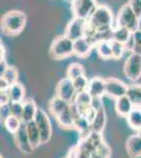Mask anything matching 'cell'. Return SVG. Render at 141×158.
Here are the masks:
<instances>
[{"instance_id": "6da1fadb", "label": "cell", "mask_w": 141, "mask_h": 158, "mask_svg": "<svg viewBox=\"0 0 141 158\" xmlns=\"http://www.w3.org/2000/svg\"><path fill=\"white\" fill-rule=\"evenodd\" d=\"M88 22L92 29L98 34L99 41L102 39L111 40L112 31L114 29L113 27L114 16L109 6H98Z\"/></svg>"}, {"instance_id": "7a4b0ae2", "label": "cell", "mask_w": 141, "mask_h": 158, "mask_svg": "<svg viewBox=\"0 0 141 158\" xmlns=\"http://www.w3.org/2000/svg\"><path fill=\"white\" fill-rule=\"evenodd\" d=\"M27 15L21 11H10L1 19V30L7 36H17L24 30Z\"/></svg>"}, {"instance_id": "3957f363", "label": "cell", "mask_w": 141, "mask_h": 158, "mask_svg": "<svg viewBox=\"0 0 141 158\" xmlns=\"http://www.w3.org/2000/svg\"><path fill=\"white\" fill-rule=\"evenodd\" d=\"M74 54V41L65 35L54 39L50 48V56L53 59L62 60Z\"/></svg>"}, {"instance_id": "277c9868", "label": "cell", "mask_w": 141, "mask_h": 158, "mask_svg": "<svg viewBox=\"0 0 141 158\" xmlns=\"http://www.w3.org/2000/svg\"><path fill=\"white\" fill-rule=\"evenodd\" d=\"M97 0H72L71 10L76 18L89 20L97 9Z\"/></svg>"}, {"instance_id": "5b68a950", "label": "cell", "mask_w": 141, "mask_h": 158, "mask_svg": "<svg viewBox=\"0 0 141 158\" xmlns=\"http://www.w3.org/2000/svg\"><path fill=\"white\" fill-rule=\"evenodd\" d=\"M138 16L129 6V3L121 6L117 16V25L129 29L131 32H136L138 30Z\"/></svg>"}, {"instance_id": "8992f818", "label": "cell", "mask_w": 141, "mask_h": 158, "mask_svg": "<svg viewBox=\"0 0 141 158\" xmlns=\"http://www.w3.org/2000/svg\"><path fill=\"white\" fill-rule=\"evenodd\" d=\"M123 72L126 78L132 81H137L141 77V55L136 52L131 53L126 58L123 67Z\"/></svg>"}, {"instance_id": "52a82bcc", "label": "cell", "mask_w": 141, "mask_h": 158, "mask_svg": "<svg viewBox=\"0 0 141 158\" xmlns=\"http://www.w3.org/2000/svg\"><path fill=\"white\" fill-rule=\"evenodd\" d=\"M34 121L36 122L38 130L40 132L41 143H47L52 138V134H53L52 123H51L48 114L42 109H38Z\"/></svg>"}, {"instance_id": "ba28073f", "label": "cell", "mask_w": 141, "mask_h": 158, "mask_svg": "<svg viewBox=\"0 0 141 158\" xmlns=\"http://www.w3.org/2000/svg\"><path fill=\"white\" fill-rule=\"evenodd\" d=\"M76 95L77 92L72 79L65 77L59 81L56 86V96L57 97L72 103L75 100Z\"/></svg>"}, {"instance_id": "9c48e42d", "label": "cell", "mask_w": 141, "mask_h": 158, "mask_svg": "<svg viewBox=\"0 0 141 158\" xmlns=\"http://www.w3.org/2000/svg\"><path fill=\"white\" fill-rule=\"evenodd\" d=\"M129 85L120 79L106 78V94L115 99L126 95Z\"/></svg>"}, {"instance_id": "30bf717a", "label": "cell", "mask_w": 141, "mask_h": 158, "mask_svg": "<svg viewBox=\"0 0 141 158\" xmlns=\"http://www.w3.org/2000/svg\"><path fill=\"white\" fill-rule=\"evenodd\" d=\"M88 20H83L80 18L74 17L68 23L65 27L64 35L68 37L73 41L79 39L81 37H84V32H85V25Z\"/></svg>"}, {"instance_id": "8fae6325", "label": "cell", "mask_w": 141, "mask_h": 158, "mask_svg": "<svg viewBox=\"0 0 141 158\" xmlns=\"http://www.w3.org/2000/svg\"><path fill=\"white\" fill-rule=\"evenodd\" d=\"M13 136H14V141H15V143H16V147L22 154L29 155L33 152L34 149H33L32 144H31V141L29 139V136H27V128H25L24 122H22L20 129L18 130Z\"/></svg>"}, {"instance_id": "7c38bea8", "label": "cell", "mask_w": 141, "mask_h": 158, "mask_svg": "<svg viewBox=\"0 0 141 158\" xmlns=\"http://www.w3.org/2000/svg\"><path fill=\"white\" fill-rule=\"evenodd\" d=\"M94 48L95 45L89 41L88 38L81 37L74 41V54L80 58L88 57Z\"/></svg>"}, {"instance_id": "4fadbf2b", "label": "cell", "mask_w": 141, "mask_h": 158, "mask_svg": "<svg viewBox=\"0 0 141 158\" xmlns=\"http://www.w3.org/2000/svg\"><path fill=\"white\" fill-rule=\"evenodd\" d=\"M125 150L130 158L141 157V136L139 134L132 135L126 140Z\"/></svg>"}, {"instance_id": "5bb4252c", "label": "cell", "mask_w": 141, "mask_h": 158, "mask_svg": "<svg viewBox=\"0 0 141 158\" xmlns=\"http://www.w3.org/2000/svg\"><path fill=\"white\" fill-rule=\"evenodd\" d=\"M88 93L93 98L102 97L106 94V79L101 77H94L89 79Z\"/></svg>"}, {"instance_id": "9a60e30c", "label": "cell", "mask_w": 141, "mask_h": 158, "mask_svg": "<svg viewBox=\"0 0 141 158\" xmlns=\"http://www.w3.org/2000/svg\"><path fill=\"white\" fill-rule=\"evenodd\" d=\"M55 118L57 119L58 123L60 124L61 127H63V128H65V129L75 128L76 118H75V116H74L73 110H72V103L68 106V108L62 110Z\"/></svg>"}, {"instance_id": "2e32d148", "label": "cell", "mask_w": 141, "mask_h": 158, "mask_svg": "<svg viewBox=\"0 0 141 158\" xmlns=\"http://www.w3.org/2000/svg\"><path fill=\"white\" fill-rule=\"evenodd\" d=\"M134 104H133L132 100L127 95L121 96V97L116 99V103H115V109L118 115L122 117H126L130 114V112L132 111L134 108Z\"/></svg>"}, {"instance_id": "e0dca14e", "label": "cell", "mask_w": 141, "mask_h": 158, "mask_svg": "<svg viewBox=\"0 0 141 158\" xmlns=\"http://www.w3.org/2000/svg\"><path fill=\"white\" fill-rule=\"evenodd\" d=\"M25 128H27V136H29V139L31 141V144H32L33 149H37L38 147L41 143V136H40V132L38 130V127L36 124V122L33 120L31 122H27L25 123Z\"/></svg>"}, {"instance_id": "ac0fdd59", "label": "cell", "mask_w": 141, "mask_h": 158, "mask_svg": "<svg viewBox=\"0 0 141 158\" xmlns=\"http://www.w3.org/2000/svg\"><path fill=\"white\" fill-rule=\"evenodd\" d=\"M38 108L36 106L35 101L32 98H27L23 101V114H22L21 120L24 123L31 122L35 119L36 114H37Z\"/></svg>"}, {"instance_id": "d6986e66", "label": "cell", "mask_w": 141, "mask_h": 158, "mask_svg": "<svg viewBox=\"0 0 141 158\" xmlns=\"http://www.w3.org/2000/svg\"><path fill=\"white\" fill-rule=\"evenodd\" d=\"M7 93L10 95L11 102H23L25 100V89L20 82L12 85L7 90Z\"/></svg>"}, {"instance_id": "ffe728a7", "label": "cell", "mask_w": 141, "mask_h": 158, "mask_svg": "<svg viewBox=\"0 0 141 158\" xmlns=\"http://www.w3.org/2000/svg\"><path fill=\"white\" fill-rule=\"evenodd\" d=\"M106 123V114L104 111V108L101 110L96 111L94 119L91 122V130L92 132H96V133H102L104 130Z\"/></svg>"}, {"instance_id": "44dd1931", "label": "cell", "mask_w": 141, "mask_h": 158, "mask_svg": "<svg viewBox=\"0 0 141 158\" xmlns=\"http://www.w3.org/2000/svg\"><path fill=\"white\" fill-rule=\"evenodd\" d=\"M95 49L97 51V54L101 59L110 60L112 58V47H111V40L102 39L95 44Z\"/></svg>"}, {"instance_id": "7402d4cb", "label": "cell", "mask_w": 141, "mask_h": 158, "mask_svg": "<svg viewBox=\"0 0 141 158\" xmlns=\"http://www.w3.org/2000/svg\"><path fill=\"white\" fill-rule=\"evenodd\" d=\"M133 35V32H131L129 29L123 27H119L117 25L116 27H114L112 31V36H111V40H114V41H118L125 44L131 36Z\"/></svg>"}, {"instance_id": "603a6c76", "label": "cell", "mask_w": 141, "mask_h": 158, "mask_svg": "<svg viewBox=\"0 0 141 158\" xmlns=\"http://www.w3.org/2000/svg\"><path fill=\"white\" fill-rule=\"evenodd\" d=\"M126 120L129 126L132 129L138 130L141 129V106H134L130 114L126 116Z\"/></svg>"}, {"instance_id": "cb8c5ba5", "label": "cell", "mask_w": 141, "mask_h": 158, "mask_svg": "<svg viewBox=\"0 0 141 158\" xmlns=\"http://www.w3.org/2000/svg\"><path fill=\"white\" fill-rule=\"evenodd\" d=\"M3 124L6 127V129L7 130V132L14 135L20 129V127L22 124V120L20 118H18V117L10 115L3 120Z\"/></svg>"}, {"instance_id": "d4e9b609", "label": "cell", "mask_w": 141, "mask_h": 158, "mask_svg": "<svg viewBox=\"0 0 141 158\" xmlns=\"http://www.w3.org/2000/svg\"><path fill=\"white\" fill-rule=\"evenodd\" d=\"M126 95L130 97L135 106H141V85H129Z\"/></svg>"}, {"instance_id": "484cf974", "label": "cell", "mask_w": 141, "mask_h": 158, "mask_svg": "<svg viewBox=\"0 0 141 158\" xmlns=\"http://www.w3.org/2000/svg\"><path fill=\"white\" fill-rule=\"evenodd\" d=\"M85 71H84V68L82 64L78 62H74L71 63L68 67V70H66V77L74 80V79L80 77V76H83Z\"/></svg>"}, {"instance_id": "4316f807", "label": "cell", "mask_w": 141, "mask_h": 158, "mask_svg": "<svg viewBox=\"0 0 141 158\" xmlns=\"http://www.w3.org/2000/svg\"><path fill=\"white\" fill-rule=\"evenodd\" d=\"M18 76H19V74H18L17 69L15 67H13V65H9V67L6 69V71L2 73V75H0V77L6 79L7 81V83H9L10 85H14V83L18 82Z\"/></svg>"}, {"instance_id": "83f0119b", "label": "cell", "mask_w": 141, "mask_h": 158, "mask_svg": "<svg viewBox=\"0 0 141 158\" xmlns=\"http://www.w3.org/2000/svg\"><path fill=\"white\" fill-rule=\"evenodd\" d=\"M111 47H112V58L115 60H119L122 58L125 51V47L123 43L118 42V41H114V40H111Z\"/></svg>"}, {"instance_id": "f1b7e54d", "label": "cell", "mask_w": 141, "mask_h": 158, "mask_svg": "<svg viewBox=\"0 0 141 158\" xmlns=\"http://www.w3.org/2000/svg\"><path fill=\"white\" fill-rule=\"evenodd\" d=\"M110 156H111V149H110V147L103 141L93 152L91 158H110Z\"/></svg>"}, {"instance_id": "f546056e", "label": "cell", "mask_w": 141, "mask_h": 158, "mask_svg": "<svg viewBox=\"0 0 141 158\" xmlns=\"http://www.w3.org/2000/svg\"><path fill=\"white\" fill-rule=\"evenodd\" d=\"M89 82V80L88 78H86V76H85V75L80 76V77L74 79V80H73V83H74V86H75V89H76L77 94H78V93H81V92L88 91Z\"/></svg>"}, {"instance_id": "4dcf8cb0", "label": "cell", "mask_w": 141, "mask_h": 158, "mask_svg": "<svg viewBox=\"0 0 141 158\" xmlns=\"http://www.w3.org/2000/svg\"><path fill=\"white\" fill-rule=\"evenodd\" d=\"M10 112H11V115L21 119L22 114H23V102H11Z\"/></svg>"}, {"instance_id": "1f68e13d", "label": "cell", "mask_w": 141, "mask_h": 158, "mask_svg": "<svg viewBox=\"0 0 141 158\" xmlns=\"http://www.w3.org/2000/svg\"><path fill=\"white\" fill-rule=\"evenodd\" d=\"M134 40H135L134 52L141 55V31L137 30L136 32H134Z\"/></svg>"}, {"instance_id": "d6a6232c", "label": "cell", "mask_w": 141, "mask_h": 158, "mask_svg": "<svg viewBox=\"0 0 141 158\" xmlns=\"http://www.w3.org/2000/svg\"><path fill=\"white\" fill-rule=\"evenodd\" d=\"M129 6L132 7V10L135 12V14L138 16V18L141 16V0H129Z\"/></svg>"}, {"instance_id": "836d02e7", "label": "cell", "mask_w": 141, "mask_h": 158, "mask_svg": "<svg viewBox=\"0 0 141 158\" xmlns=\"http://www.w3.org/2000/svg\"><path fill=\"white\" fill-rule=\"evenodd\" d=\"M11 103V99L7 91H0V106H6Z\"/></svg>"}, {"instance_id": "e575fe53", "label": "cell", "mask_w": 141, "mask_h": 158, "mask_svg": "<svg viewBox=\"0 0 141 158\" xmlns=\"http://www.w3.org/2000/svg\"><path fill=\"white\" fill-rule=\"evenodd\" d=\"M91 106H92V108H93L94 110H96V111L103 109V103H102L101 97H95V98L92 99Z\"/></svg>"}, {"instance_id": "d590c367", "label": "cell", "mask_w": 141, "mask_h": 158, "mask_svg": "<svg viewBox=\"0 0 141 158\" xmlns=\"http://www.w3.org/2000/svg\"><path fill=\"white\" fill-rule=\"evenodd\" d=\"M0 110H1V118L6 119V117L11 115V112H10V104H6V106H0Z\"/></svg>"}, {"instance_id": "8d00e7d4", "label": "cell", "mask_w": 141, "mask_h": 158, "mask_svg": "<svg viewBox=\"0 0 141 158\" xmlns=\"http://www.w3.org/2000/svg\"><path fill=\"white\" fill-rule=\"evenodd\" d=\"M10 86L11 85L7 83V81L6 80V79L0 77V91H7Z\"/></svg>"}, {"instance_id": "74e56055", "label": "cell", "mask_w": 141, "mask_h": 158, "mask_svg": "<svg viewBox=\"0 0 141 158\" xmlns=\"http://www.w3.org/2000/svg\"><path fill=\"white\" fill-rule=\"evenodd\" d=\"M0 50H1V60L6 59V49H4V45L2 43L0 45Z\"/></svg>"}, {"instance_id": "f35d334b", "label": "cell", "mask_w": 141, "mask_h": 158, "mask_svg": "<svg viewBox=\"0 0 141 158\" xmlns=\"http://www.w3.org/2000/svg\"><path fill=\"white\" fill-rule=\"evenodd\" d=\"M138 30L141 31V16L139 17V19H138Z\"/></svg>"}, {"instance_id": "ab89813d", "label": "cell", "mask_w": 141, "mask_h": 158, "mask_svg": "<svg viewBox=\"0 0 141 158\" xmlns=\"http://www.w3.org/2000/svg\"><path fill=\"white\" fill-rule=\"evenodd\" d=\"M137 134H139L140 136H141V129H140V130H138V131H137Z\"/></svg>"}]
</instances>
